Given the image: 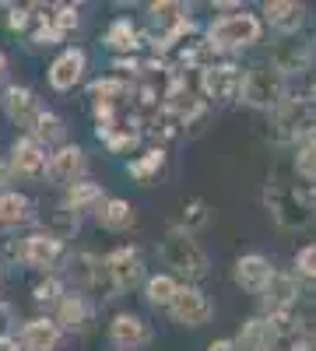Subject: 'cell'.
<instances>
[{
    "label": "cell",
    "mask_w": 316,
    "mask_h": 351,
    "mask_svg": "<svg viewBox=\"0 0 316 351\" xmlns=\"http://www.w3.org/2000/svg\"><path fill=\"white\" fill-rule=\"evenodd\" d=\"M292 351H316V341H309V344H295Z\"/></svg>",
    "instance_id": "cell-42"
},
{
    "label": "cell",
    "mask_w": 316,
    "mask_h": 351,
    "mask_svg": "<svg viewBox=\"0 0 316 351\" xmlns=\"http://www.w3.org/2000/svg\"><path fill=\"white\" fill-rule=\"evenodd\" d=\"M81 71H84V53L81 49H67L60 60L49 67V84L60 88V92H67V88H74L81 81Z\"/></svg>",
    "instance_id": "cell-10"
},
{
    "label": "cell",
    "mask_w": 316,
    "mask_h": 351,
    "mask_svg": "<svg viewBox=\"0 0 316 351\" xmlns=\"http://www.w3.org/2000/svg\"><path fill=\"white\" fill-rule=\"evenodd\" d=\"M11 319H14L11 306H8V302H0V337H8V327H11Z\"/></svg>",
    "instance_id": "cell-36"
},
{
    "label": "cell",
    "mask_w": 316,
    "mask_h": 351,
    "mask_svg": "<svg viewBox=\"0 0 316 351\" xmlns=\"http://www.w3.org/2000/svg\"><path fill=\"white\" fill-rule=\"evenodd\" d=\"M176 281L172 278H165V274H158V278H151L148 281V299L155 302V306H172V299H176Z\"/></svg>",
    "instance_id": "cell-24"
},
{
    "label": "cell",
    "mask_w": 316,
    "mask_h": 351,
    "mask_svg": "<svg viewBox=\"0 0 316 351\" xmlns=\"http://www.w3.org/2000/svg\"><path fill=\"white\" fill-rule=\"evenodd\" d=\"M162 162H165V155H162V152H151L145 162H134V165H130V176H137V180H148L155 169H162Z\"/></svg>",
    "instance_id": "cell-31"
},
{
    "label": "cell",
    "mask_w": 316,
    "mask_h": 351,
    "mask_svg": "<svg viewBox=\"0 0 316 351\" xmlns=\"http://www.w3.org/2000/svg\"><path fill=\"white\" fill-rule=\"evenodd\" d=\"M123 92H127L123 81H95L92 84V99H99V102H112V95H123Z\"/></svg>",
    "instance_id": "cell-29"
},
{
    "label": "cell",
    "mask_w": 316,
    "mask_h": 351,
    "mask_svg": "<svg viewBox=\"0 0 316 351\" xmlns=\"http://www.w3.org/2000/svg\"><path fill=\"white\" fill-rule=\"evenodd\" d=\"M84 169V158H81V148H60L53 158H49V176L56 183H71L74 186V176Z\"/></svg>",
    "instance_id": "cell-14"
},
{
    "label": "cell",
    "mask_w": 316,
    "mask_h": 351,
    "mask_svg": "<svg viewBox=\"0 0 316 351\" xmlns=\"http://www.w3.org/2000/svg\"><path fill=\"white\" fill-rule=\"evenodd\" d=\"M243 102L256 106V109H278L284 102V74L278 67H256L243 77Z\"/></svg>",
    "instance_id": "cell-3"
},
{
    "label": "cell",
    "mask_w": 316,
    "mask_h": 351,
    "mask_svg": "<svg viewBox=\"0 0 316 351\" xmlns=\"http://www.w3.org/2000/svg\"><path fill=\"white\" fill-rule=\"evenodd\" d=\"M208 221V204L204 200H193L190 208H186V218H183V232H193Z\"/></svg>",
    "instance_id": "cell-30"
},
{
    "label": "cell",
    "mask_w": 316,
    "mask_h": 351,
    "mask_svg": "<svg viewBox=\"0 0 316 351\" xmlns=\"http://www.w3.org/2000/svg\"><path fill=\"white\" fill-rule=\"evenodd\" d=\"M0 351H18V344L11 337H0Z\"/></svg>",
    "instance_id": "cell-40"
},
{
    "label": "cell",
    "mask_w": 316,
    "mask_h": 351,
    "mask_svg": "<svg viewBox=\"0 0 316 351\" xmlns=\"http://www.w3.org/2000/svg\"><path fill=\"white\" fill-rule=\"evenodd\" d=\"M106 267H109V278L117 288H134L141 278V256L134 250H117V253H109Z\"/></svg>",
    "instance_id": "cell-8"
},
{
    "label": "cell",
    "mask_w": 316,
    "mask_h": 351,
    "mask_svg": "<svg viewBox=\"0 0 316 351\" xmlns=\"http://www.w3.org/2000/svg\"><path fill=\"white\" fill-rule=\"evenodd\" d=\"M99 221L106 228H130L134 225V211H130L127 200H109L106 208L99 211Z\"/></svg>",
    "instance_id": "cell-20"
},
{
    "label": "cell",
    "mask_w": 316,
    "mask_h": 351,
    "mask_svg": "<svg viewBox=\"0 0 316 351\" xmlns=\"http://www.w3.org/2000/svg\"><path fill=\"white\" fill-rule=\"evenodd\" d=\"M56 253H60V243L49 239V236L25 239V260L32 263V267H49V263L56 260Z\"/></svg>",
    "instance_id": "cell-16"
},
{
    "label": "cell",
    "mask_w": 316,
    "mask_h": 351,
    "mask_svg": "<svg viewBox=\"0 0 316 351\" xmlns=\"http://www.w3.org/2000/svg\"><path fill=\"white\" fill-rule=\"evenodd\" d=\"M208 351H236V348H232V344H228V341H215V344H211Z\"/></svg>",
    "instance_id": "cell-39"
},
{
    "label": "cell",
    "mask_w": 316,
    "mask_h": 351,
    "mask_svg": "<svg viewBox=\"0 0 316 351\" xmlns=\"http://www.w3.org/2000/svg\"><path fill=\"white\" fill-rule=\"evenodd\" d=\"M316 123H313V106L299 102V99H289V102H281L278 112H274V137L278 141H292L299 137L302 130L309 134Z\"/></svg>",
    "instance_id": "cell-5"
},
{
    "label": "cell",
    "mask_w": 316,
    "mask_h": 351,
    "mask_svg": "<svg viewBox=\"0 0 316 351\" xmlns=\"http://www.w3.org/2000/svg\"><path fill=\"white\" fill-rule=\"evenodd\" d=\"M56 341H60V327L49 324V319H32L21 330V344L25 351H53Z\"/></svg>",
    "instance_id": "cell-12"
},
{
    "label": "cell",
    "mask_w": 316,
    "mask_h": 351,
    "mask_svg": "<svg viewBox=\"0 0 316 351\" xmlns=\"http://www.w3.org/2000/svg\"><path fill=\"white\" fill-rule=\"evenodd\" d=\"M267 302H271V309L274 313H281L284 306H289L299 291H295V281L289 278V274H271V281H267Z\"/></svg>",
    "instance_id": "cell-18"
},
{
    "label": "cell",
    "mask_w": 316,
    "mask_h": 351,
    "mask_svg": "<svg viewBox=\"0 0 316 351\" xmlns=\"http://www.w3.org/2000/svg\"><path fill=\"white\" fill-rule=\"evenodd\" d=\"M162 256H165L169 267H176L180 274H190V278H200V274L208 271L204 250H200L190 239V232H183V228H169V236L162 243Z\"/></svg>",
    "instance_id": "cell-2"
},
{
    "label": "cell",
    "mask_w": 316,
    "mask_h": 351,
    "mask_svg": "<svg viewBox=\"0 0 316 351\" xmlns=\"http://www.w3.org/2000/svg\"><path fill=\"white\" fill-rule=\"evenodd\" d=\"M180 4H151V14L158 18V21H172V18H176L180 21Z\"/></svg>",
    "instance_id": "cell-34"
},
{
    "label": "cell",
    "mask_w": 316,
    "mask_h": 351,
    "mask_svg": "<svg viewBox=\"0 0 316 351\" xmlns=\"http://www.w3.org/2000/svg\"><path fill=\"white\" fill-rule=\"evenodd\" d=\"M208 36H211L215 46H246V43H256L260 25H256L253 14H228V18L211 25Z\"/></svg>",
    "instance_id": "cell-4"
},
{
    "label": "cell",
    "mask_w": 316,
    "mask_h": 351,
    "mask_svg": "<svg viewBox=\"0 0 316 351\" xmlns=\"http://www.w3.org/2000/svg\"><path fill=\"white\" fill-rule=\"evenodd\" d=\"M56 39H60V32H56L53 25H42V28H39V36H36V43H46V46H53Z\"/></svg>",
    "instance_id": "cell-37"
},
{
    "label": "cell",
    "mask_w": 316,
    "mask_h": 351,
    "mask_svg": "<svg viewBox=\"0 0 316 351\" xmlns=\"http://www.w3.org/2000/svg\"><path fill=\"white\" fill-rule=\"evenodd\" d=\"M267 344H271L267 324H260V319H250V324L243 327V334H239V351H267Z\"/></svg>",
    "instance_id": "cell-21"
},
{
    "label": "cell",
    "mask_w": 316,
    "mask_h": 351,
    "mask_svg": "<svg viewBox=\"0 0 316 351\" xmlns=\"http://www.w3.org/2000/svg\"><path fill=\"white\" fill-rule=\"evenodd\" d=\"M267 18H271L274 28H281V32H295L302 25V8L289 4V0H274V4H267Z\"/></svg>",
    "instance_id": "cell-17"
},
{
    "label": "cell",
    "mask_w": 316,
    "mask_h": 351,
    "mask_svg": "<svg viewBox=\"0 0 316 351\" xmlns=\"http://www.w3.org/2000/svg\"><path fill=\"white\" fill-rule=\"evenodd\" d=\"M112 341L123 344V348H134V344H145L148 341V330H145V324H141L137 316L120 313L117 319H112Z\"/></svg>",
    "instance_id": "cell-15"
},
{
    "label": "cell",
    "mask_w": 316,
    "mask_h": 351,
    "mask_svg": "<svg viewBox=\"0 0 316 351\" xmlns=\"http://www.w3.org/2000/svg\"><path fill=\"white\" fill-rule=\"evenodd\" d=\"M4 109H8V116L11 120H18L21 127H32L36 130V123H39V109H36V99H32V92L28 88H8V95H4Z\"/></svg>",
    "instance_id": "cell-7"
},
{
    "label": "cell",
    "mask_w": 316,
    "mask_h": 351,
    "mask_svg": "<svg viewBox=\"0 0 316 351\" xmlns=\"http://www.w3.org/2000/svg\"><path fill=\"white\" fill-rule=\"evenodd\" d=\"M49 25H53L60 36H67L71 28H77V11H74V8H56V14H53Z\"/></svg>",
    "instance_id": "cell-32"
},
{
    "label": "cell",
    "mask_w": 316,
    "mask_h": 351,
    "mask_svg": "<svg viewBox=\"0 0 316 351\" xmlns=\"http://www.w3.org/2000/svg\"><path fill=\"white\" fill-rule=\"evenodd\" d=\"M95 263H99V260H95L92 253H81V256L71 260V274H74L81 285H92V281H95Z\"/></svg>",
    "instance_id": "cell-27"
},
{
    "label": "cell",
    "mask_w": 316,
    "mask_h": 351,
    "mask_svg": "<svg viewBox=\"0 0 316 351\" xmlns=\"http://www.w3.org/2000/svg\"><path fill=\"white\" fill-rule=\"evenodd\" d=\"M25 21H28V14H25V11H11V18H8V25H11V28H25Z\"/></svg>",
    "instance_id": "cell-38"
},
{
    "label": "cell",
    "mask_w": 316,
    "mask_h": 351,
    "mask_svg": "<svg viewBox=\"0 0 316 351\" xmlns=\"http://www.w3.org/2000/svg\"><path fill=\"white\" fill-rule=\"evenodd\" d=\"M271 263L264 260V256H243L239 263H236V281L246 288V291H264L267 288V281H271Z\"/></svg>",
    "instance_id": "cell-11"
},
{
    "label": "cell",
    "mask_w": 316,
    "mask_h": 351,
    "mask_svg": "<svg viewBox=\"0 0 316 351\" xmlns=\"http://www.w3.org/2000/svg\"><path fill=\"white\" fill-rule=\"evenodd\" d=\"M299 271H306V274H313V278H316V243H313L309 250H302V253H299Z\"/></svg>",
    "instance_id": "cell-35"
},
{
    "label": "cell",
    "mask_w": 316,
    "mask_h": 351,
    "mask_svg": "<svg viewBox=\"0 0 316 351\" xmlns=\"http://www.w3.org/2000/svg\"><path fill=\"white\" fill-rule=\"evenodd\" d=\"M102 197V190L95 183H74L71 193H67V208L71 211H81V208H88V204H95Z\"/></svg>",
    "instance_id": "cell-25"
},
{
    "label": "cell",
    "mask_w": 316,
    "mask_h": 351,
    "mask_svg": "<svg viewBox=\"0 0 316 351\" xmlns=\"http://www.w3.org/2000/svg\"><path fill=\"white\" fill-rule=\"evenodd\" d=\"M74 228H77V218H74V211H71V208H64V211H56V215L49 218V225H46V236L60 243V239L74 236Z\"/></svg>",
    "instance_id": "cell-23"
},
{
    "label": "cell",
    "mask_w": 316,
    "mask_h": 351,
    "mask_svg": "<svg viewBox=\"0 0 316 351\" xmlns=\"http://www.w3.org/2000/svg\"><path fill=\"white\" fill-rule=\"evenodd\" d=\"M8 183V165H0V186Z\"/></svg>",
    "instance_id": "cell-43"
},
{
    "label": "cell",
    "mask_w": 316,
    "mask_h": 351,
    "mask_svg": "<svg viewBox=\"0 0 316 351\" xmlns=\"http://www.w3.org/2000/svg\"><path fill=\"white\" fill-rule=\"evenodd\" d=\"M11 169L21 172V176H39V172L46 169V152L39 148L36 141H18V144H14Z\"/></svg>",
    "instance_id": "cell-13"
},
{
    "label": "cell",
    "mask_w": 316,
    "mask_h": 351,
    "mask_svg": "<svg viewBox=\"0 0 316 351\" xmlns=\"http://www.w3.org/2000/svg\"><path fill=\"white\" fill-rule=\"evenodd\" d=\"M0 81H4V53H0Z\"/></svg>",
    "instance_id": "cell-44"
},
{
    "label": "cell",
    "mask_w": 316,
    "mask_h": 351,
    "mask_svg": "<svg viewBox=\"0 0 316 351\" xmlns=\"http://www.w3.org/2000/svg\"><path fill=\"white\" fill-rule=\"evenodd\" d=\"M28 218V200L21 193H4L0 197V221L11 225V221H25Z\"/></svg>",
    "instance_id": "cell-22"
},
{
    "label": "cell",
    "mask_w": 316,
    "mask_h": 351,
    "mask_svg": "<svg viewBox=\"0 0 316 351\" xmlns=\"http://www.w3.org/2000/svg\"><path fill=\"white\" fill-rule=\"evenodd\" d=\"M172 316L186 327H200V324H208V316H211V302L200 295L197 288H180L176 299H172Z\"/></svg>",
    "instance_id": "cell-6"
},
{
    "label": "cell",
    "mask_w": 316,
    "mask_h": 351,
    "mask_svg": "<svg viewBox=\"0 0 316 351\" xmlns=\"http://www.w3.org/2000/svg\"><path fill=\"white\" fill-rule=\"evenodd\" d=\"M56 295H60V281H53V278L36 288V299H39V302H53Z\"/></svg>",
    "instance_id": "cell-33"
},
{
    "label": "cell",
    "mask_w": 316,
    "mask_h": 351,
    "mask_svg": "<svg viewBox=\"0 0 316 351\" xmlns=\"http://www.w3.org/2000/svg\"><path fill=\"white\" fill-rule=\"evenodd\" d=\"M134 39H137V32L130 28V21H117V25L109 28V36H106V43H109L112 49H134V46H137Z\"/></svg>",
    "instance_id": "cell-26"
},
{
    "label": "cell",
    "mask_w": 316,
    "mask_h": 351,
    "mask_svg": "<svg viewBox=\"0 0 316 351\" xmlns=\"http://www.w3.org/2000/svg\"><path fill=\"white\" fill-rule=\"evenodd\" d=\"M306 148H313V152H316V127L306 134Z\"/></svg>",
    "instance_id": "cell-41"
},
{
    "label": "cell",
    "mask_w": 316,
    "mask_h": 351,
    "mask_svg": "<svg viewBox=\"0 0 316 351\" xmlns=\"http://www.w3.org/2000/svg\"><path fill=\"white\" fill-rule=\"evenodd\" d=\"M36 134H39L42 141H60V137H64V127H60V120H56L53 112H42L39 123H36Z\"/></svg>",
    "instance_id": "cell-28"
},
{
    "label": "cell",
    "mask_w": 316,
    "mask_h": 351,
    "mask_svg": "<svg viewBox=\"0 0 316 351\" xmlns=\"http://www.w3.org/2000/svg\"><path fill=\"white\" fill-rule=\"evenodd\" d=\"M267 208L284 228H306L316 215V186L274 180L267 186Z\"/></svg>",
    "instance_id": "cell-1"
},
{
    "label": "cell",
    "mask_w": 316,
    "mask_h": 351,
    "mask_svg": "<svg viewBox=\"0 0 316 351\" xmlns=\"http://www.w3.org/2000/svg\"><path fill=\"white\" fill-rule=\"evenodd\" d=\"M239 88H243V74H239V67H232V64L208 67V71H204V92H208L211 99H228L232 92H239Z\"/></svg>",
    "instance_id": "cell-9"
},
{
    "label": "cell",
    "mask_w": 316,
    "mask_h": 351,
    "mask_svg": "<svg viewBox=\"0 0 316 351\" xmlns=\"http://www.w3.org/2000/svg\"><path fill=\"white\" fill-rule=\"evenodd\" d=\"M88 319H92V313H88V306H84L77 295L64 299V306H60V324H64L67 330H84V327H88Z\"/></svg>",
    "instance_id": "cell-19"
}]
</instances>
